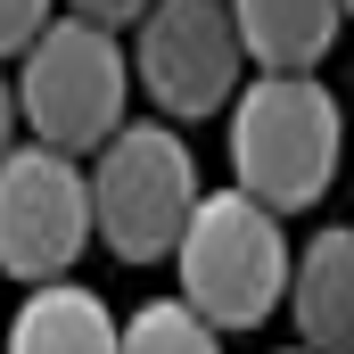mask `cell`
Segmentation results:
<instances>
[{
	"label": "cell",
	"instance_id": "obj_1",
	"mask_svg": "<svg viewBox=\"0 0 354 354\" xmlns=\"http://www.w3.org/2000/svg\"><path fill=\"white\" fill-rule=\"evenodd\" d=\"M346 115L313 75H256L231 107V189L264 214H305L330 198Z\"/></svg>",
	"mask_w": 354,
	"mask_h": 354
},
{
	"label": "cell",
	"instance_id": "obj_2",
	"mask_svg": "<svg viewBox=\"0 0 354 354\" xmlns=\"http://www.w3.org/2000/svg\"><path fill=\"white\" fill-rule=\"evenodd\" d=\"M174 272H181V305L214 338L256 330L280 313V288H288V231H280V214H264L239 189H198L174 239Z\"/></svg>",
	"mask_w": 354,
	"mask_h": 354
},
{
	"label": "cell",
	"instance_id": "obj_3",
	"mask_svg": "<svg viewBox=\"0 0 354 354\" xmlns=\"http://www.w3.org/2000/svg\"><path fill=\"white\" fill-rule=\"evenodd\" d=\"M8 99H17V124L33 132V149L91 157L107 132H124V99H132L124 41L99 33V25H83V17H50L17 50Z\"/></svg>",
	"mask_w": 354,
	"mask_h": 354
},
{
	"label": "cell",
	"instance_id": "obj_4",
	"mask_svg": "<svg viewBox=\"0 0 354 354\" xmlns=\"http://www.w3.org/2000/svg\"><path fill=\"white\" fill-rule=\"evenodd\" d=\"M83 165L91 189V239H107L115 264H165L198 206V157L174 124H124L91 149Z\"/></svg>",
	"mask_w": 354,
	"mask_h": 354
},
{
	"label": "cell",
	"instance_id": "obj_5",
	"mask_svg": "<svg viewBox=\"0 0 354 354\" xmlns=\"http://www.w3.org/2000/svg\"><path fill=\"white\" fill-rule=\"evenodd\" d=\"M132 83L157 99V124H198L239 91V33L223 0H149L140 41L124 50Z\"/></svg>",
	"mask_w": 354,
	"mask_h": 354
},
{
	"label": "cell",
	"instance_id": "obj_6",
	"mask_svg": "<svg viewBox=\"0 0 354 354\" xmlns=\"http://www.w3.org/2000/svg\"><path fill=\"white\" fill-rule=\"evenodd\" d=\"M83 248H91L83 165L58 149H33V140L8 149L0 157V272L41 288V280H66Z\"/></svg>",
	"mask_w": 354,
	"mask_h": 354
},
{
	"label": "cell",
	"instance_id": "obj_7",
	"mask_svg": "<svg viewBox=\"0 0 354 354\" xmlns=\"http://www.w3.org/2000/svg\"><path fill=\"white\" fill-rule=\"evenodd\" d=\"M280 305L297 313V346L305 354H346L354 346V239L330 223L305 248H288V288Z\"/></svg>",
	"mask_w": 354,
	"mask_h": 354
},
{
	"label": "cell",
	"instance_id": "obj_8",
	"mask_svg": "<svg viewBox=\"0 0 354 354\" xmlns=\"http://www.w3.org/2000/svg\"><path fill=\"white\" fill-rule=\"evenodd\" d=\"M256 75H313L346 25V0H223Z\"/></svg>",
	"mask_w": 354,
	"mask_h": 354
},
{
	"label": "cell",
	"instance_id": "obj_9",
	"mask_svg": "<svg viewBox=\"0 0 354 354\" xmlns=\"http://www.w3.org/2000/svg\"><path fill=\"white\" fill-rule=\"evenodd\" d=\"M0 354H115V313H107L99 288L41 280V288H25V305L8 313Z\"/></svg>",
	"mask_w": 354,
	"mask_h": 354
},
{
	"label": "cell",
	"instance_id": "obj_10",
	"mask_svg": "<svg viewBox=\"0 0 354 354\" xmlns=\"http://www.w3.org/2000/svg\"><path fill=\"white\" fill-rule=\"evenodd\" d=\"M115 354H223V338L181 297H149L132 322H115Z\"/></svg>",
	"mask_w": 354,
	"mask_h": 354
},
{
	"label": "cell",
	"instance_id": "obj_11",
	"mask_svg": "<svg viewBox=\"0 0 354 354\" xmlns=\"http://www.w3.org/2000/svg\"><path fill=\"white\" fill-rule=\"evenodd\" d=\"M41 25H50V0H0V58H17Z\"/></svg>",
	"mask_w": 354,
	"mask_h": 354
},
{
	"label": "cell",
	"instance_id": "obj_12",
	"mask_svg": "<svg viewBox=\"0 0 354 354\" xmlns=\"http://www.w3.org/2000/svg\"><path fill=\"white\" fill-rule=\"evenodd\" d=\"M75 17L99 25V33H115V25H140V17H149V0H75Z\"/></svg>",
	"mask_w": 354,
	"mask_h": 354
},
{
	"label": "cell",
	"instance_id": "obj_13",
	"mask_svg": "<svg viewBox=\"0 0 354 354\" xmlns=\"http://www.w3.org/2000/svg\"><path fill=\"white\" fill-rule=\"evenodd\" d=\"M17 149V99H8V75H0V157Z\"/></svg>",
	"mask_w": 354,
	"mask_h": 354
},
{
	"label": "cell",
	"instance_id": "obj_14",
	"mask_svg": "<svg viewBox=\"0 0 354 354\" xmlns=\"http://www.w3.org/2000/svg\"><path fill=\"white\" fill-rule=\"evenodd\" d=\"M288 354H305V346H288Z\"/></svg>",
	"mask_w": 354,
	"mask_h": 354
}]
</instances>
